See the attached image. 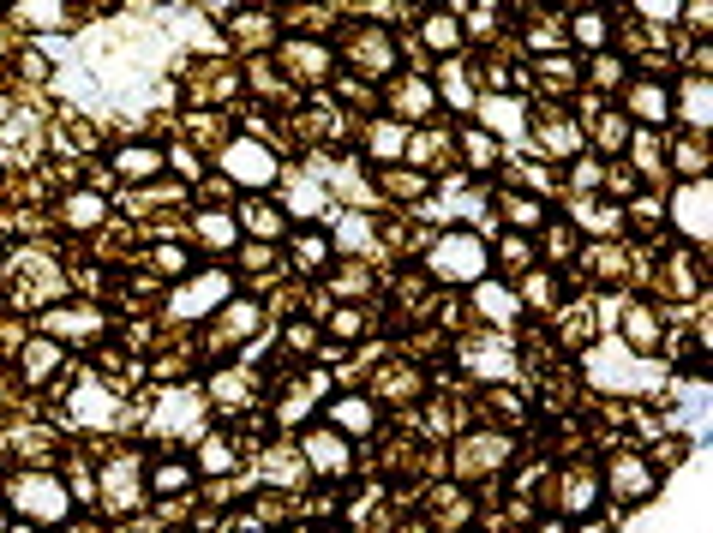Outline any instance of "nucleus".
I'll use <instances>...</instances> for the list:
<instances>
[{
    "mask_svg": "<svg viewBox=\"0 0 713 533\" xmlns=\"http://www.w3.org/2000/svg\"><path fill=\"white\" fill-rule=\"evenodd\" d=\"M6 504L24 516V528H42V533L72 522V486H66L60 474H48V468L12 474V480H6Z\"/></svg>",
    "mask_w": 713,
    "mask_h": 533,
    "instance_id": "obj_1",
    "label": "nucleus"
},
{
    "mask_svg": "<svg viewBox=\"0 0 713 533\" xmlns=\"http://www.w3.org/2000/svg\"><path fill=\"white\" fill-rule=\"evenodd\" d=\"M486 264H492V246H486L474 228H444V234L432 240V252H426V270H432L438 282H462V288L486 282Z\"/></svg>",
    "mask_w": 713,
    "mask_h": 533,
    "instance_id": "obj_2",
    "label": "nucleus"
},
{
    "mask_svg": "<svg viewBox=\"0 0 713 533\" xmlns=\"http://www.w3.org/2000/svg\"><path fill=\"white\" fill-rule=\"evenodd\" d=\"M588 372H594V384L600 390H618V396H636V390H654L660 384V360H636L618 336L612 342H600V348H588Z\"/></svg>",
    "mask_w": 713,
    "mask_h": 533,
    "instance_id": "obj_3",
    "label": "nucleus"
},
{
    "mask_svg": "<svg viewBox=\"0 0 713 533\" xmlns=\"http://www.w3.org/2000/svg\"><path fill=\"white\" fill-rule=\"evenodd\" d=\"M222 174L258 198L264 186H276V180H282V156H276L264 138H228V144H222Z\"/></svg>",
    "mask_w": 713,
    "mask_h": 533,
    "instance_id": "obj_4",
    "label": "nucleus"
},
{
    "mask_svg": "<svg viewBox=\"0 0 713 533\" xmlns=\"http://www.w3.org/2000/svg\"><path fill=\"white\" fill-rule=\"evenodd\" d=\"M672 228L690 246H708L713 234V180H678L672 186Z\"/></svg>",
    "mask_w": 713,
    "mask_h": 533,
    "instance_id": "obj_5",
    "label": "nucleus"
},
{
    "mask_svg": "<svg viewBox=\"0 0 713 533\" xmlns=\"http://www.w3.org/2000/svg\"><path fill=\"white\" fill-rule=\"evenodd\" d=\"M528 132H534V150L552 156V162H576V156L588 150L582 120H570L564 108H540V114H528Z\"/></svg>",
    "mask_w": 713,
    "mask_h": 533,
    "instance_id": "obj_6",
    "label": "nucleus"
},
{
    "mask_svg": "<svg viewBox=\"0 0 713 533\" xmlns=\"http://www.w3.org/2000/svg\"><path fill=\"white\" fill-rule=\"evenodd\" d=\"M228 294H234V276H222V270H198V276H186V288L168 300V312H174V318H204V312H222Z\"/></svg>",
    "mask_w": 713,
    "mask_h": 533,
    "instance_id": "obj_7",
    "label": "nucleus"
},
{
    "mask_svg": "<svg viewBox=\"0 0 713 533\" xmlns=\"http://www.w3.org/2000/svg\"><path fill=\"white\" fill-rule=\"evenodd\" d=\"M102 504H108L114 516H132V510L144 504V462H138V456H114V462L102 468Z\"/></svg>",
    "mask_w": 713,
    "mask_h": 533,
    "instance_id": "obj_8",
    "label": "nucleus"
},
{
    "mask_svg": "<svg viewBox=\"0 0 713 533\" xmlns=\"http://www.w3.org/2000/svg\"><path fill=\"white\" fill-rule=\"evenodd\" d=\"M276 54H282V66H288L300 84H324L330 66H336V48H330V42H312V36H282Z\"/></svg>",
    "mask_w": 713,
    "mask_h": 533,
    "instance_id": "obj_9",
    "label": "nucleus"
},
{
    "mask_svg": "<svg viewBox=\"0 0 713 533\" xmlns=\"http://www.w3.org/2000/svg\"><path fill=\"white\" fill-rule=\"evenodd\" d=\"M624 120L666 126V120H672V84H660V78H630V84H624Z\"/></svg>",
    "mask_w": 713,
    "mask_h": 533,
    "instance_id": "obj_10",
    "label": "nucleus"
},
{
    "mask_svg": "<svg viewBox=\"0 0 713 533\" xmlns=\"http://www.w3.org/2000/svg\"><path fill=\"white\" fill-rule=\"evenodd\" d=\"M504 462H510V438H498V432H480V438H462L456 444V474L462 480H486Z\"/></svg>",
    "mask_w": 713,
    "mask_h": 533,
    "instance_id": "obj_11",
    "label": "nucleus"
},
{
    "mask_svg": "<svg viewBox=\"0 0 713 533\" xmlns=\"http://www.w3.org/2000/svg\"><path fill=\"white\" fill-rule=\"evenodd\" d=\"M672 120H684L696 138L713 126V84H708V72L678 78V90H672Z\"/></svg>",
    "mask_w": 713,
    "mask_h": 533,
    "instance_id": "obj_12",
    "label": "nucleus"
},
{
    "mask_svg": "<svg viewBox=\"0 0 713 533\" xmlns=\"http://www.w3.org/2000/svg\"><path fill=\"white\" fill-rule=\"evenodd\" d=\"M324 420H330V432H336V438H372V432H378V402L348 390V396H330Z\"/></svg>",
    "mask_w": 713,
    "mask_h": 533,
    "instance_id": "obj_13",
    "label": "nucleus"
},
{
    "mask_svg": "<svg viewBox=\"0 0 713 533\" xmlns=\"http://www.w3.org/2000/svg\"><path fill=\"white\" fill-rule=\"evenodd\" d=\"M606 486H612V498L642 504V498H654V492H660V474H654L642 456H612V462H606Z\"/></svg>",
    "mask_w": 713,
    "mask_h": 533,
    "instance_id": "obj_14",
    "label": "nucleus"
},
{
    "mask_svg": "<svg viewBox=\"0 0 713 533\" xmlns=\"http://www.w3.org/2000/svg\"><path fill=\"white\" fill-rule=\"evenodd\" d=\"M474 114L486 120V126H480L486 138H492V132H498V138H522V132H528V102H522V96L492 90V96H480V102H474Z\"/></svg>",
    "mask_w": 713,
    "mask_h": 533,
    "instance_id": "obj_15",
    "label": "nucleus"
},
{
    "mask_svg": "<svg viewBox=\"0 0 713 533\" xmlns=\"http://www.w3.org/2000/svg\"><path fill=\"white\" fill-rule=\"evenodd\" d=\"M582 138H588V144H600V156H624V150H630V138H636V126H630L618 108H600V102H588Z\"/></svg>",
    "mask_w": 713,
    "mask_h": 533,
    "instance_id": "obj_16",
    "label": "nucleus"
},
{
    "mask_svg": "<svg viewBox=\"0 0 713 533\" xmlns=\"http://www.w3.org/2000/svg\"><path fill=\"white\" fill-rule=\"evenodd\" d=\"M42 336H48V342H78V348H84V342L102 336V312H96V306H54V312L42 318Z\"/></svg>",
    "mask_w": 713,
    "mask_h": 533,
    "instance_id": "obj_17",
    "label": "nucleus"
},
{
    "mask_svg": "<svg viewBox=\"0 0 713 533\" xmlns=\"http://www.w3.org/2000/svg\"><path fill=\"white\" fill-rule=\"evenodd\" d=\"M258 324H264V306H258V300H228L222 318H216V330H210V348L228 354V348H240L246 336H258Z\"/></svg>",
    "mask_w": 713,
    "mask_h": 533,
    "instance_id": "obj_18",
    "label": "nucleus"
},
{
    "mask_svg": "<svg viewBox=\"0 0 713 533\" xmlns=\"http://www.w3.org/2000/svg\"><path fill=\"white\" fill-rule=\"evenodd\" d=\"M384 102H390V120H396V126H402V120H426V114L438 108L432 84L414 78V72H408V78H390V84H384Z\"/></svg>",
    "mask_w": 713,
    "mask_h": 533,
    "instance_id": "obj_19",
    "label": "nucleus"
},
{
    "mask_svg": "<svg viewBox=\"0 0 713 533\" xmlns=\"http://www.w3.org/2000/svg\"><path fill=\"white\" fill-rule=\"evenodd\" d=\"M108 168H114V180L144 186V180H156V174L168 168V156H162V144H114Z\"/></svg>",
    "mask_w": 713,
    "mask_h": 533,
    "instance_id": "obj_20",
    "label": "nucleus"
},
{
    "mask_svg": "<svg viewBox=\"0 0 713 533\" xmlns=\"http://www.w3.org/2000/svg\"><path fill=\"white\" fill-rule=\"evenodd\" d=\"M300 462L312 468V474H324V480H342L348 474V438H336V432H306V444H300Z\"/></svg>",
    "mask_w": 713,
    "mask_h": 533,
    "instance_id": "obj_21",
    "label": "nucleus"
},
{
    "mask_svg": "<svg viewBox=\"0 0 713 533\" xmlns=\"http://www.w3.org/2000/svg\"><path fill=\"white\" fill-rule=\"evenodd\" d=\"M432 96L450 102V108H462V114H474V102H480V90H474V66H468V60H444L438 78H432Z\"/></svg>",
    "mask_w": 713,
    "mask_h": 533,
    "instance_id": "obj_22",
    "label": "nucleus"
},
{
    "mask_svg": "<svg viewBox=\"0 0 713 533\" xmlns=\"http://www.w3.org/2000/svg\"><path fill=\"white\" fill-rule=\"evenodd\" d=\"M420 42H426L432 54L456 60L462 42H468V36H462V12H426V18H420Z\"/></svg>",
    "mask_w": 713,
    "mask_h": 533,
    "instance_id": "obj_23",
    "label": "nucleus"
},
{
    "mask_svg": "<svg viewBox=\"0 0 713 533\" xmlns=\"http://www.w3.org/2000/svg\"><path fill=\"white\" fill-rule=\"evenodd\" d=\"M102 216H108V198H102L96 186H78V192H66V198H60V222H66V228H78V234L102 228Z\"/></svg>",
    "mask_w": 713,
    "mask_h": 533,
    "instance_id": "obj_24",
    "label": "nucleus"
},
{
    "mask_svg": "<svg viewBox=\"0 0 713 533\" xmlns=\"http://www.w3.org/2000/svg\"><path fill=\"white\" fill-rule=\"evenodd\" d=\"M234 222H240V234H252V240H264V246L288 234V216H282V204H264V198H246Z\"/></svg>",
    "mask_w": 713,
    "mask_h": 533,
    "instance_id": "obj_25",
    "label": "nucleus"
},
{
    "mask_svg": "<svg viewBox=\"0 0 713 533\" xmlns=\"http://www.w3.org/2000/svg\"><path fill=\"white\" fill-rule=\"evenodd\" d=\"M192 240H198L204 252H234V246H240V222H234L228 210H198V216H192Z\"/></svg>",
    "mask_w": 713,
    "mask_h": 533,
    "instance_id": "obj_26",
    "label": "nucleus"
},
{
    "mask_svg": "<svg viewBox=\"0 0 713 533\" xmlns=\"http://www.w3.org/2000/svg\"><path fill=\"white\" fill-rule=\"evenodd\" d=\"M366 156L384 162V168L408 162V126H396V120H372V126H366Z\"/></svg>",
    "mask_w": 713,
    "mask_h": 533,
    "instance_id": "obj_27",
    "label": "nucleus"
},
{
    "mask_svg": "<svg viewBox=\"0 0 713 533\" xmlns=\"http://www.w3.org/2000/svg\"><path fill=\"white\" fill-rule=\"evenodd\" d=\"M462 366H468L474 378H510V372H516L504 336H492V342H468V348H462Z\"/></svg>",
    "mask_w": 713,
    "mask_h": 533,
    "instance_id": "obj_28",
    "label": "nucleus"
},
{
    "mask_svg": "<svg viewBox=\"0 0 713 533\" xmlns=\"http://www.w3.org/2000/svg\"><path fill=\"white\" fill-rule=\"evenodd\" d=\"M474 306H480V318H492L498 330L522 318V300H516V288H504V282H474Z\"/></svg>",
    "mask_w": 713,
    "mask_h": 533,
    "instance_id": "obj_29",
    "label": "nucleus"
},
{
    "mask_svg": "<svg viewBox=\"0 0 713 533\" xmlns=\"http://www.w3.org/2000/svg\"><path fill=\"white\" fill-rule=\"evenodd\" d=\"M564 36H570L576 48H588V54H612V18H606V12H576V18L564 24Z\"/></svg>",
    "mask_w": 713,
    "mask_h": 533,
    "instance_id": "obj_30",
    "label": "nucleus"
},
{
    "mask_svg": "<svg viewBox=\"0 0 713 533\" xmlns=\"http://www.w3.org/2000/svg\"><path fill=\"white\" fill-rule=\"evenodd\" d=\"M12 24L54 36V30H66V24H72V6H54V0H30V6H12Z\"/></svg>",
    "mask_w": 713,
    "mask_h": 533,
    "instance_id": "obj_31",
    "label": "nucleus"
},
{
    "mask_svg": "<svg viewBox=\"0 0 713 533\" xmlns=\"http://www.w3.org/2000/svg\"><path fill=\"white\" fill-rule=\"evenodd\" d=\"M618 342L636 354V348H654L660 342V312H648V306H630L624 312V330H618Z\"/></svg>",
    "mask_w": 713,
    "mask_h": 533,
    "instance_id": "obj_32",
    "label": "nucleus"
},
{
    "mask_svg": "<svg viewBox=\"0 0 713 533\" xmlns=\"http://www.w3.org/2000/svg\"><path fill=\"white\" fill-rule=\"evenodd\" d=\"M594 498H600V474L594 468H570L564 474V516H588Z\"/></svg>",
    "mask_w": 713,
    "mask_h": 533,
    "instance_id": "obj_33",
    "label": "nucleus"
},
{
    "mask_svg": "<svg viewBox=\"0 0 713 533\" xmlns=\"http://www.w3.org/2000/svg\"><path fill=\"white\" fill-rule=\"evenodd\" d=\"M24 378L30 384H48L54 378V366H60V342H48V336H36V342H24Z\"/></svg>",
    "mask_w": 713,
    "mask_h": 533,
    "instance_id": "obj_34",
    "label": "nucleus"
},
{
    "mask_svg": "<svg viewBox=\"0 0 713 533\" xmlns=\"http://www.w3.org/2000/svg\"><path fill=\"white\" fill-rule=\"evenodd\" d=\"M192 414H198V396H192V390H174V396L162 402V420H156V426H162V432L192 438V432H198V420H192Z\"/></svg>",
    "mask_w": 713,
    "mask_h": 533,
    "instance_id": "obj_35",
    "label": "nucleus"
},
{
    "mask_svg": "<svg viewBox=\"0 0 713 533\" xmlns=\"http://www.w3.org/2000/svg\"><path fill=\"white\" fill-rule=\"evenodd\" d=\"M468 516H474V504H468V492H438V498H432V528H438V533H456V528H468Z\"/></svg>",
    "mask_w": 713,
    "mask_h": 533,
    "instance_id": "obj_36",
    "label": "nucleus"
},
{
    "mask_svg": "<svg viewBox=\"0 0 713 533\" xmlns=\"http://www.w3.org/2000/svg\"><path fill=\"white\" fill-rule=\"evenodd\" d=\"M348 54H354V60H366L372 72H384V66H390V54H396V42H390L384 30H354Z\"/></svg>",
    "mask_w": 713,
    "mask_h": 533,
    "instance_id": "obj_37",
    "label": "nucleus"
},
{
    "mask_svg": "<svg viewBox=\"0 0 713 533\" xmlns=\"http://www.w3.org/2000/svg\"><path fill=\"white\" fill-rule=\"evenodd\" d=\"M576 222L588 234H618L624 228V210L618 204H594V198H576Z\"/></svg>",
    "mask_w": 713,
    "mask_h": 533,
    "instance_id": "obj_38",
    "label": "nucleus"
},
{
    "mask_svg": "<svg viewBox=\"0 0 713 533\" xmlns=\"http://www.w3.org/2000/svg\"><path fill=\"white\" fill-rule=\"evenodd\" d=\"M228 30H234V42H246V48H258V42L270 48V42H276V18H258V12H234Z\"/></svg>",
    "mask_w": 713,
    "mask_h": 533,
    "instance_id": "obj_39",
    "label": "nucleus"
},
{
    "mask_svg": "<svg viewBox=\"0 0 713 533\" xmlns=\"http://www.w3.org/2000/svg\"><path fill=\"white\" fill-rule=\"evenodd\" d=\"M498 210H504L510 222H522V234H534V228L546 222V204H540V198H522V192H498Z\"/></svg>",
    "mask_w": 713,
    "mask_h": 533,
    "instance_id": "obj_40",
    "label": "nucleus"
},
{
    "mask_svg": "<svg viewBox=\"0 0 713 533\" xmlns=\"http://www.w3.org/2000/svg\"><path fill=\"white\" fill-rule=\"evenodd\" d=\"M324 204H330V198H324L318 180H288V210H294V216H318ZM288 210H282V216H288Z\"/></svg>",
    "mask_w": 713,
    "mask_h": 533,
    "instance_id": "obj_41",
    "label": "nucleus"
},
{
    "mask_svg": "<svg viewBox=\"0 0 713 533\" xmlns=\"http://www.w3.org/2000/svg\"><path fill=\"white\" fill-rule=\"evenodd\" d=\"M366 246H372V222H366V216H342L330 252H366Z\"/></svg>",
    "mask_w": 713,
    "mask_h": 533,
    "instance_id": "obj_42",
    "label": "nucleus"
},
{
    "mask_svg": "<svg viewBox=\"0 0 713 533\" xmlns=\"http://www.w3.org/2000/svg\"><path fill=\"white\" fill-rule=\"evenodd\" d=\"M186 486H192V468H186V462H156V468H150V492H156V498H174V492H186Z\"/></svg>",
    "mask_w": 713,
    "mask_h": 533,
    "instance_id": "obj_43",
    "label": "nucleus"
},
{
    "mask_svg": "<svg viewBox=\"0 0 713 533\" xmlns=\"http://www.w3.org/2000/svg\"><path fill=\"white\" fill-rule=\"evenodd\" d=\"M384 192H390V198H426L432 180H426L420 168H390V174H384Z\"/></svg>",
    "mask_w": 713,
    "mask_h": 533,
    "instance_id": "obj_44",
    "label": "nucleus"
},
{
    "mask_svg": "<svg viewBox=\"0 0 713 533\" xmlns=\"http://www.w3.org/2000/svg\"><path fill=\"white\" fill-rule=\"evenodd\" d=\"M588 78H594L600 90H624V84H630V66H624L618 54H594V66H588Z\"/></svg>",
    "mask_w": 713,
    "mask_h": 533,
    "instance_id": "obj_45",
    "label": "nucleus"
},
{
    "mask_svg": "<svg viewBox=\"0 0 713 533\" xmlns=\"http://www.w3.org/2000/svg\"><path fill=\"white\" fill-rule=\"evenodd\" d=\"M516 300H522V306H552V300H558V282H552L546 270H528L522 288H516Z\"/></svg>",
    "mask_w": 713,
    "mask_h": 533,
    "instance_id": "obj_46",
    "label": "nucleus"
},
{
    "mask_svg": "<svg viewBox=\"0 0 713 533\" xmlns=\"http://www.w3.org/2000/svg\"><path fill=\"white\" fill-rule=\"evenodd\" d=\"M198 468L204 474H234V444L228 438H204L198 444Z\"/></svg>",
    "mask_w": 713,
    "mask_h": 533,
    "instance_id": "obj_47",
    "label": "nucleus"
},
{
    "mask_svg": "<svg viewBox=\"0 0 713 533\" xmlns=\"http://www.w3.org/2000/svg\"><path fill=\"white\" fill-rule=\"evenodd\" d=\"M288 252H294V264H300V270H318V264L330 258V240H324V234H294V246H288Z\"/></svg>",
    "mask_w": 713,
    "mask_h": 533,
    "instance_id": "obj_48",
    "label": "nucleus"
},
{
    "mask_svg": "<svg viewBox=\"0 0 713 533\" xmlns=\"http://www.w3.org/2000/svg\"><path fill=\"white\" fill-rule=\"evenodd\" d=\"M462 138V150H468V162L474 168H492V156H498V138H486L480 126H468V132H456Z\"/></svg>",
    "mask_w": 713,
    "mask_h": 533,
    "instance_id": "obj_49",
    "label": "nucleus"
},
{
    "mask_svg": "<svg viewBox=\"0 0 713 533\" xmlns=\"http://www.w3.org/2000/svg\"><path fill=\"white\" fill-rule=\"evenodd\" d=\"M264 480H270V486H294V480H300V456L270 450V456H264Z\"/></svg>",
    "mask_w": 713,
    "mask_h": 533,
    "instance_id": "obj_50",
    "label": "nucleus"
},
{
    "mask_svg": "<svg viewBox=\"0 0 713 533\" xmlns=\"http://www.w3.org/2000/svg\"><path fill=\"white\" fill-rule=\"evenodd\" d=\"M18 72H24V78H48L54 66H48V54H42L36 42H24V48H18Z\"/></svg>",
    "mask_w": 713,
    "mask_h": 533,
    "instance_id": "obj_51",
    "label": "nucleus"
},
{
    "mask_svg": "<svg viewBox=\"0 0 713 533\" xmlns=\"http://www.w3.org/2000/svg\"><path fill=\"white\" fill-rule=\"evenodd\" d=\"M330 330H336L342 342H354V336H366V318H360L354 306H342V312H330Z\"/></svg>",
    "mask_w": 713,
    "mask_h": 533,
    "instance_id": "obj_52",
    "label": "nucleus"
},
{
    "mask_svg": "<svg viewBox=\"0 0 713 533\" xmlns=\"http://www.w3.org/2000/svg\"><path fill=\"white\" fill-rule=\"evenodd\" d=\"M186 264H192V258H186L180 246H156V270H162V276H186Z\"/></svg>",
    "mask_w": 713,
    "mask_h": 533,
    "instance_id": "obj_53",
    "label": "nucleus"
},
{
    "mask_svg": "<svg viewBox=\"0 0 713 533\" xmlns=\"http://www.w3.org/2000/svg\"><path fill=\"white\" fill-rule=\"evenodd\" d=\"M246 270H264L258 282H270V270H276V252H270V246H246Z\"/></svg>",
    "mask_w": 713,
    "mask_h": 533,
    "instance_id": "obj_54",
    "label": "nucleus"
},
{
    "mask_svg": "<svg viewBox=\"0 0 713 533\" xmlns=\"http://www.w3.org/2000/svg\"><path fill=\"white\" fill-rule=\"evenodd\" d=\"M678 18H684L690 30H708V24H713V6H708V0H696V6H678Z\"/></svg>",
    "mask_w": 713,
    "mask_h": 533,
    "instance_id": "obj_55",
    "label": "nucleus"
},
{
    "mask_svg": "<svg viewBox=\"0 0 713 533\" xmlns=\"http://www.w3.org/2000/svg\"><path fill=\"white\" fill-rule=\"evenodd\" d=\"M636 12H642L648 24H672V18H678V6H666V0H654V6H636Z\"/></svg>",
    "mask_w": 713,
    "mask_h": 533,
    "instance_id": "obj_56",
    "label": "nucleus"
},
{
    "mask_svg": "<svg viewBox=\"0 0 713 533\" xmlns=\"http://www.w3.org/2000/svg\"><path fill=\"white\" fill-rule=\"evenodd\" d=\"M6 533H42V528H24V522H18V528H6Z\"/></svg>",
    "mask_w": 713,
    "mask_h": 533,
    "instance_id": "obj_57",
    "label": "nucleus"
},
{
    "mask_svg": "<svg viewBox=\"0 0 713 533\" xmlns=\"http://www.w3.org/2000/svg\"><path fill=\"white\" fill-rule=\"evenodd\" d=\"M0 533H6V528H0Z\"/></svg>",
    "mask_w": 713,
    "mask_h": 533,
    "instance_id": "obj_58",
    "label": "nucleus"
}]
</instances>
